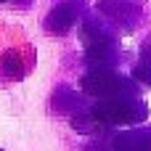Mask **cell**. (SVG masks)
Returning <instances> with one entry per match:
<instances>
[{
    "instance_id": "1",
    "label": "cell",
    "mask_w": 151,
    "mask_h": 151,
    "mask_svg": "<svg viewBox=\"0 0 151 151\" xmlns=\"http://www.w3.org/2000/svg\"><path fill=\"white\" fill-rule=\"evenodd\" d=\"M90 117L101 127H117V125H138L149 117L146 101L138 96H117V98H101L96 106L88 109Z\"/></svg>"
},
{
    "instance_id": "2",
    "label": "cell",
    "mask_w": 151,
    "mask_h": 151,
    "mask_svg": "<svg viewBox=\"0 0 151 151\" xmlns=\"http://www.w3.org/2000/svg\"><path fill=\"white\" fill-rule=\"evenodd\" d=\"M82 90L96 98H117V96H138L135 80L119 74L114 66H90L82 77Z\"/></svg>"
},
{
    "instance_id": "3",
    "label": "cell",
    "mask_w": 151,
    "mask_h": 151,
    "mask_svg": "<svg viewBox=\"0 0 151 151\" xmlns=\"http://www.w3.org/2000/svg\"><path fill=\"white\" fill-rule=\"evenodd\" d=\"M82 13H85V3L82 0H64L45 16V29L50 35H66L80 21Z\"/></svg>"
},
{
    "instance_id": "4",
    "label": "cell",
    "mask_w": 151,
    "mask_h": 151,
    "mask_svg": "<svg viewBox=\"0 0 151 151\" xmlns=\"http://www.w3.org/2000/svg\"><path fill=\"white\" fill-rule=\"evenodd\" d=\"M98 11L114 24V27H122L125 32H133L138 19H141V5L135 0H104L98 5Z\"/></svg>"
},
{
    "instance_id": "5",
    "label": "cell",
    "mask_w": 151,
    "mask_h": 151,
    "mask_svg": "<svg viewBox=\"0 0 151 151\" xmlns=\"http://www.w3.org/2000/svg\"><path fill=\"white\" fill-rule=\"evenodd\" d=\"M114 151H151V127H135L114 135L111 141Z\"/></svg>"
},
{
    "instance_id": "6",
    "label": "cell",
    "mask_w": 151,
    "mask_h": 151,
    "mask_svg": "<svg viewBox=\"0 0 151 151\" xmlns=\"http://www.w3.org/2000/svg\"><path fill=\"white\" fill-rule=\"evenodd\" d=\"M85 61L90 66H114L119 61L117 42H98V45H85Z\"/></svg>"
},
{
    "instance_id": "7",
    "label": "cell",
    "mask_w": 151,
    "mask_h": 151,
    "mask_svg": "<svg viewBox=\"0 0 151 151\" xmlns=\"http://www.w3.org/2000/svg\"><path fill=\"white\" fill-rule=\"evenodd\" d=\"M133 77L135 80H141L143 85H151V61H138V66H135V72H133Z\"/></svg>"
},
{
    "instance_id": "8",
    "label": "cell",
    "mask_w": 151,
    "mask_h": 151,
    "mask_svg": "<svg viewBox=\"0 0 151 151\" xmlns=\"http://www.w3.org/2000/svg\"><path fill=\"white\" fill-rule=\"evenodd\" d=\"M0 3H5V0H0Z\"/></svg>"
}]
</instances>
